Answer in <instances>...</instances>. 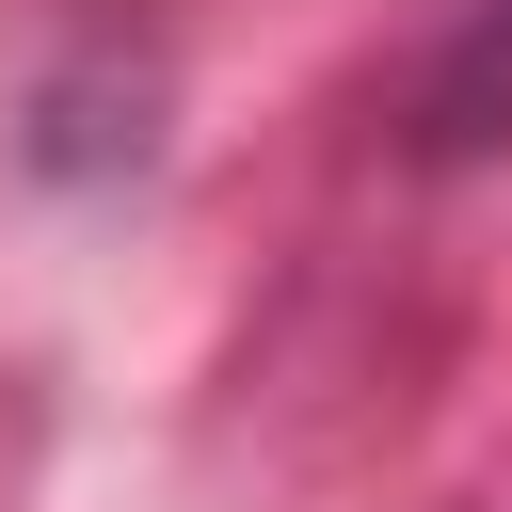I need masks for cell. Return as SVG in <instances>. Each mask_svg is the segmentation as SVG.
Returning <instances> with one entry per match:
<instances>
[{
  "label": "cell",
  "mask_w": 512,
  "mask_h": 512,
  "mask_svg": "<svg viewBox=\"0 0 512 512\" xmlns=\"http://www.w3.org/2000/svg\"><path fill=\"white\" fill-rule=\"evenodd\" d=\"M416 144H432V160L512 144V0H480V16L432 48V80H416Z\"/></svg>",
  "instance_id": "1"
}]
</instances>
